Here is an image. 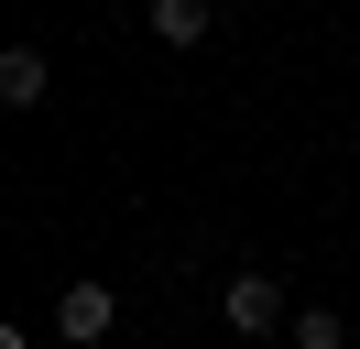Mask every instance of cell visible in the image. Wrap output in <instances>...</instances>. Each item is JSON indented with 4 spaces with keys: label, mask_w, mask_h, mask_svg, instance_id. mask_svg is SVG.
Returning a JSON list of instances; mask_svg holds the SVG:
<instances>
[{
    "label": "cell",
    "mask_w": 360,
    "mask_h": 349,
    "mask_svg": "<svg viewBox=\"0 0 360 349\" xmlns=\"http://www.w3.org/2000/svg\"><path fill=\"white\" fill-rule=\"evenodd\" d=\"M219 317L240 327V338H273V327H284V284H273V273H240V284L219 295Z\"/></svg>",
    "instance_id": "obj_1"
},
{
    "label": "cell",
    "mask_w": 360,
    "mask_h": 349,
    "mask_svg": "<svg viewBox=\"0 0 360 349\" xmlns=\"http://www.w3.org/2000/svg\"><path fill=\"white\" fill-rule=\"evenodd\" d=\"M44 99H55L44 44H0V109H44Z\"/></svg>",
    "instance_id": "obj_2"
},
{
    "label": "cell",
    "mask_w": 360,
    "mask_h": 349,
    "mask_svg": "<svg viewBox=\"0 0 360 349\" xmlns=\"http://www.w3.org/2000/svg\"><path fill=\"white\" fill-rule=\"evenodd\" d=\"M142 22H153V44H207V0H142Z\"/></svg>",
    "instance_id": "obj_4"
},
{
    "label": "cell",
    "mask_w": 360,
    "mask_h": 349,
    "mask_svg": "<svg viewBox=\"0 0 360 349\" xmlns=\"http://www.w3.org/2000/svg\"><path fill=\"white\" fill-rule=\"evenodd\" d=\"M110 317H120V295H110V284H66V295H55V338H110Z\"/></svg>",
    "instance_id": "obj_3"
},
{
    "label": "cell",
    "mask_w": 360,
    "mask_h": 349,
    "mask_svg": "<svg viewBox=\"0 0 360 349\" xmlns=\"http://www.w3.org/2000/svg\"><path fill=\"white\" fill-rule=\"evenodd\" d=\"M349 327H338V305H295V349H338Z\"/></svg>",
    "instance_id": "obj_5"
}]
</instances>
